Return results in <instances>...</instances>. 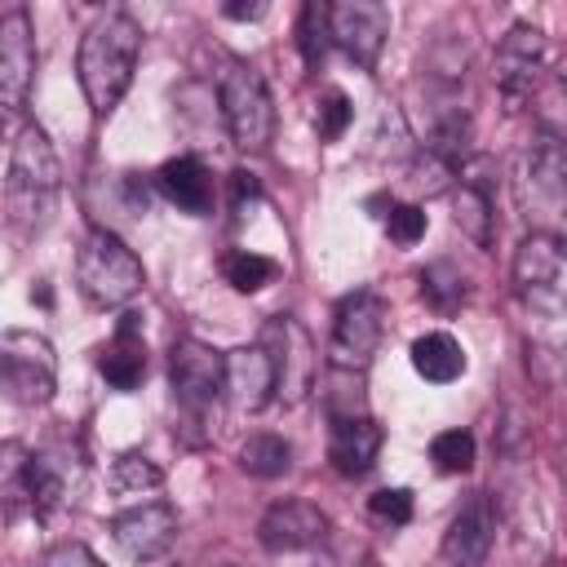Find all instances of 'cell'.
<instances>
[{
  "label": "cell",
  "instance_id": "cell-1",
  "mask_svg": "<svg viewBox=\"0 0 567 567\" xmlns=\"http://www.w3.org/2000/svg\"><path fill=\"white\" fill-rule=\"evenodd\" d=\"M137 58H142V27L124 9H106L102 18L89 22V31L80 40L75 75H80V93H84L93 120H106L120 106V97L133 84Z\"/></svg>",
  "mask_w": 567,
  "mask_h": 567
},
{
  "label": "cell",
  "instance_id": "cell-2",
  "mask_svg": "<svg viewBox=\"0 0 567 567\" xmlns=\"http://www.w3.org/2000/svg\"><path fill=\"white\" fill-rule=\"evenodd\" d=\"M58 190H62V168H58V151L49 142V133L40 124H22L13 133V151H9V177H4V204L18 230H40L53 208H58Z\"/></svg>",
  "mask_w": 567,
  "mask_h": 567
},
{
  "label": "cell",
  "instance_id": "cell-3",
  "mask_svg": "<svg viewBox=\"0 0 567 567\" xmlns=\"http://www.w3.org/2000/svg\"><path fill=\"white\" fill-rule=\"evenodd\" d=\"M146 284L137 252L106 226H93L75 252V288L93 310H115L133 301Z\"/></svg>",
  "mask_w": 567,
  "mask_h": 567
},
{
  "label": "cell",
  "instance_id": "cell-4",
  "mask_svg": "<svg viewBox=\"0 0 567 567\" xmlns=\"http://www.w3.org/2000/svg\"><path fill=\"white\" fill-rule=\"evenodd\" d=\"M217 106L239 151H266L275 137V102L261 71L244 58H226L217 71Z\"/></svg>",
  "mask_w": 567,
  "mask_h": 567
},
{
  "label": "cell",
  "instance_id": "cell-5",
  "mask_svg": "<svg viewBox=\"0 0 567 567\" xmlns=\"http://www.w3.org/2000/svg\"><path fill=\"white\" fill-rule=\"evenodd\" d=\"M58 390V354L44 332L9 328L0 337V394L18 408H44Z\"/></svg>",
  "mask_w": 567,
  "mask_h": 567
},
{
  "label": "cell",
  "instance_id": "cell-6",
  "mask_svg": "<svg viewBox=\"0 0 567 567\" xmlns=\"http://www.w3.org/2000/svg\"><path fill=\"white\" fill-rule=\"evenodd\" d=\"M221 363H226V354L195 341V337L173 341L168 390H173V403L182 412V425H208L213 403L221 399Z\"/></svg>",
  "mask_w": 567,
  "mask_h": 567
},
{
  "label": "cell",
  "instance_id": "cell-7",
  "mask_svg": "<svg viewBox=\"0 0 567 567\" xmlns=\"http://www.w3.org/2000/svg\"><path fill=\"white\" fill-rule=\"evenodd\" d=\"M385 297L372 288H359L337 301L332 337H328V363L337 372H363L385 337Z\"/></svg>",
  "mask_w": 567,
  "mask_h": 567
},
{
  "label": "cell",
  "instance_id": "cell-8",
  "mask_svg": "<svg viewBox=\"0 0 567 567\" xmlns=\"http://www.w3.org/2000/svg\"><path fill=\"white\" fill-rule=\"evenodd\" d=\"M563 279H567V261H563L558 235L532 230L514 252V292L523 297V306L532 315L558 319L563 315Z\"/></svg>",
  "mask_w": 567,
  "mask_h": 567
},
{
  "label": "cell",
  "instance_id": "cell-9",
  "mask_svg": "<svg viewBox=\"0 0 567 567\" xmlns=\"http://www.w3.org/2000/svg\"><path fill=\"white\" fill-rule=\"evenodd\" d=\"M257 346H261L266 359H270L275 399L301 403V399L315 390V377H319V350H315L310 332H306L292 315H275V319H266Z\"/></svg>",
  "mask_w": 567,
  "mask_h": 567
},
{
  "label": "cell",
  "instance_id": "cell-10",
  "mask_svg": "<svg viewBox=\"0 0 567 567\" xmlns=\"http://www.w3.org/2000/svg\"><path fill=\"white\" fill-rule=\"evenodd\" d=\"M545 62H549V40H545L540 27L514 22V27L501 35V44H496V53H492V80H496V93L505 97L509 111H518L523 102H532Z\"/></svg>",
  "mask_w": 567,
  "mask_h": 567
},
{
  "label": "cell",
  "instance_id": "cell-11",
  "mask_svg": "<svg viewBox=\"0 0 567 567\" xmlns=\"http://www.w3.org/2000/svg\"><path fill=\"white\" fill-rule=\"evenodd\" d=\"M390 35V9L377 0H337L328 4V44H337L354 66L372 71Z\"/></svg>",
  "mask_w": 567,
  "mask_h": 567
},
{
  "label": "cell",
  "instance_id": "cell-12",
  "mask_svg": "<svg viewBox=\"0 0 567 567\" xmlns=\"http://www.w3.org/2000/svg\"><path fill=\"white\" fill-rule=\"evenodd\" d=\"M84 478H89V470H84L80 447L53 443L44 452H31V483H27L31 487V514L49 518V514L75 505L84 492Z\"/></svg>",
  "mask_w": 567,
  "mask_h": 567
},
{
  "label": "cell",
  "instance_id": "cell-13",
  "mask_svg": "<svg viewBox=\"0 0 567 567\" xmlns=\"http://www.w3.org/2000/svg\"><path fill=\"white\" fill-rule=\"evenodd\" d=\"M35 80V31L27 9L0 13V111L18 115Z\"/></svg>",
  "mask_w": 567,
  "mask_h": 567
},
{
  "label": "cell",
  "instance_id": "cell-14",
  "mask_svg": "<svg viewBox=\"0 0 567 567\" xmlns=\"http://www.w3.org/2000/svg\"><path fill=\"white\" fill-rule=\"evenodd\" d=\"M328 532H332L328 514H323L315 501H301V496L275 501V505L261 514V523H257V540H261V549H270V554L319 549V545L328 540Z\"/></svg>",
  "mask_w": 567,
  "mask_h": 567
},
{
  "label": "cell",
  "instance_id": "cell-15",
  "mask_svg": "<svg viewBox=\"0 0 567 567\" xmlns=\"http://www.w3.org/2000/svg\"><path fill=\"white\" fill-rule=\"evenodd\" d=\"M177 509L168 501H146V505H133L124 514L111 518V540L133 558V563H155L173 549L177 540Z\"/></svg>",
  "mask_w": 567,
  "mask_h": 567
},
{
  "label": "cell",
  "instance_id": "cell-16",
  "mask_svg": "<svg viewBox=\"0 0 567 567\" xmlns=\"http://www.w3.org/2000/svg\"><path fill=\"white\" fill-rule=\"evenodd\" d=\"M563 146L554 133H540L532 142V151L523 155V173H518V186H523V204H527V217L536 221H558L563 213V195H567V177H563Z\"/></svg>",
  "mask_w": 567,
  "mask_h": 567
},
{
  "label": "cell",
  "instance_id": "cell-17",
  "mask_svg": "<svg viewBox=\"0 0 567 567\" xmlns=\"http://www.w3.org/2000/svg\"><path fill=\"white\" fill-rule=\"evenodd\" d=\"M496 501L487 492H470L461 509L452 514L443 532V558L447 567H483L492 545H496Z\"/></svg>",
  "mask_w": 567,
  "mask_h": 567
},
{
  "label": "cell",
  "instance_id": "cell-18",
  "mask_svg": "<svg viewBox=\"0 0 567 567\" xmlns=\"http://www.w3.org/2000/svg\"><path fill=\"white\" fill-rule=\"evenodd\" d=\"M221 394L235 412H261L275 399V372L261 346H239L221 363Z\"/></svg>",
  "mask_w": 567,
  "mask_h": 567
},
{
  "label": "cell",
  "instance_id": "cell-19",
  "mask_svg": "<svg viewBox=\"0 0 567 567\" xmlns=\"http://www.w3.org/2000/svg\"><path fill=\"white\" fill-rule=\"evenodd\" d=\"M381 425L359 412V416H332V434H328V461L341 478H363L377 465L381 452Z\"/></svg>",
  "mask_w": 567,
  "mask_h": 567
},
{
  "label": "cell",
  "instance_id": "cell-20",
  "mask_svg": "<svg viewBox=\"0 0 567 567\" xmlns=\"http://www.w3.org/2000/svg\"><path fill=\"white\" fill-rule=\"evenodd\" d=\"M97 372L120 394L142 385V377H146V341H142V319L137 315H124L115 337L97 350Z\"/></svg>",
  "mask_w": 567,
  "mask_h": 567
},
{
  "label": "cell",
  "instance_id": "cell-21",
  "mask_svg": "<svg viewBox=\"0 0 567 567\" xmlns=\"http://www.w3.org/2000/svg\"><path fill=\"white\" fill-rule=\"evenodd\" d=\"M155 186H159V195H164L168 204H177V208L190 213V217L213 213V173H208L204 159H195V155H173V159H164L159 173H155Z\"/></svg>",
  "mask_w": 567,
  "mask_h": 567
},
{
  "label": "cell",
  "instance_id": "cell-22",
  "mask_svg": "<svg viewBox=\"0 0 567 567\" xmlns=\"http://www.w3.org/2000/svg\"><path fill=\"white\" fill-rule=\"evenodd\" d=\"M452 221H456V230H461L474 248H492V235H496L492 186L478 182V177H461V186L452 190Z\"/></svg>",
  "mask_w": 567,
  "mask_h": 567
},
{
  "label": "cell",
  "instance_id": "cell-23",
  "mask_svg": "<svg viewBox=\"0 0 567 567\" xmlns=\"http://www.w3.org/2000/svg\"><path fill=\"white\" fill-rule=\"evenodd\" d=\"M408 354H412L416 377L430 381V385H447V381H456L465 372V350H461V341L452 332H425V337L412 341Z\"/></svg>",
  "mask_w": 567,
  "mask_h": 567
},
{
  "label": "cell",
  "instance_id": "cell-24",
  "mask_svg": "<svg viewBox=\"0 0 567 567\" xmlns=\"http://www.w3.org/2000/svg\"><path fill=\"white\" fill-rule=\"evenodd\" d=\"M31 447L18 439H0V505L31 514Z\"/></svg>",
  "mask_w": 567,
  "mask_h": 567
},
{
  "label": "cell",
  "instance_id": "cell-25",
  "mask_svg": "<svg viewBox=\"0 0 567 567\" xmlns=\"http://www.w3.org/2000/svg\"><path fill=\"white\" fill-rule=\"evenodd\" d=\"M292 465V443L279 434H248L239 443V470L252 478H279Z\"/></svg>",
  "mask_w": 567,
  "mask_h": 567
},
{
  "label": "cell",
  "instance_id": "cell-26",
  "mask_svg": "<svg viewBox=\"0 0 567 567\" xmlns=\"http://www.w3.org/2000/svg\"><path fill=\"white\" fill-rule=\"evenodd\" d=\"M421 297L439 310V315H452V310H461L465 306V297H470V284H465V275L452 266V261H430L421 275Z\"/></svg>",
  "mask_w": 567,
  "mask_h": 567
},
{
  "label": "cell",
  "instance_id": "cell-27",
  "mask_svg": "<svg viewBox=\"0 0 567 567\" xmlns=\"http://www.w3.org/2000/svg\"><path fill=\"white\" fill-rule=\"evenodd\" d=\"M159 483H164V470L146 452H120L111 461V487L120 496H142V492H155Z\"/></svg>",
  "mask_w": 567,
  "mask_h": 567
},
{
  "label": "cell",
  "instance_id": "cell-28",
  "mask_svg": "<svg viewBox=\"0 0 567 567\" xmlns=\"http://www.w3.org/2000/svg\"><path fill=\"white\" fill-rule=\"evenodd\" d=\"M221 275L235 292H261L279 275V261H270L261 252H248V248H235V252L221 257Z\"/></svg>",
  "mask_w": 567,
  "mask_h": 567
},
{
  "label": "cell",
  "instance_id": "cell-29",
  "mask_svg": "<svg viewBox=\"0 0 567 567\" xmlns=\"http://www.w3.org/2000/svg\"><path fill=\"white\" fill-rule=\"evenodd\" d=\"M456 173H461V164H452L447 155L421 146V151L412 155V164H408V186H412L416 195H443Z\"/></svg>",
  "mask_w": 567,
  "mask_h": 567
},
{
  "label": "cell",
  "instance_id": "cell-30",
  "mask_svg": "<svg viewBox=\"0 0 567 567\" xmlns=\"http://www.w3.org/2000/svg\"><path fill=\"white\" fill-rule=\"evenodd\" d=\"M430 461L439 474H470L474 470V434L470 430H443L430 443Z\"/></svg>",
  "mask_w": 567,
  "mask_h": 567
},
{
  "label": "cell",
  "instance_id": "cell-31",
  "mask_svg": "<svg viewBox=\"0 0 567 567\" xmlns=\"http://www.w3.org/2000/svg\"><path fill=\"white\" fill-rule=\"evenodd\" d=\"M297 49L306 58V66H319L328 53V4H306L297 18Z\"/></svg>",
  "mask_w": 567,
  "mask_h": 567
},
{
  "label": "cell",
  "instance_id": "cell-32",
  "mask_svg": "<svg viewBox=\"0 0 567 567\" xmlns=\"http://www.w3.org/2000/svg\"><path fill=\"white\" fill-rule=\"evenodd\" d=\"M350 120H354L350 97H346L341 89H328V93L319 97V111H315V133H319V142H337V137L350 128Z\"/></svg>",
  "mask_w": 567,
  "mask_h": 567
},
{
  "label": "cell",
  "instance_id": "cell-33",
  "mask_svg": "<svg viewBox=\"0 0 567 567\" xmlns=\"http://www.w3.org/2000/svg\"><path fill=\"white\" fill-rule=\"evenodd\" d=\"M381 226H385V235L394 239V244H403V248H412L421 235H425V208L421 204H394L390 199V208L381 213Z\"/></svg>",
  "mask_w": 567,
  "mask_h": 567
},
{
  "label": "cell",
  "instance_id": "cell-34",
  "mask_svg": "<svg viewBox=\"0 0 567 567\" xmlns=\"http://www.w3.org/2000/svg\"><path fill=\"white\" fill-rule=\"evenodd\" d=\"M368 514L390 523V527H403V523H412V492L408 487H381L368 496Z\"/></svg>",
  "mask_w": 567,
  "mask_h": 567
},
{
  "label": "cell",
  "instance_id": "cell-35",
  "mask_svg": "<svg viewBox=\"0 0 567 567\" xmlns=\"http://www.w3.org/2000/svg\"><path fill=\"white\" fill-rule=\"evenodd\" d=\"M40 567H102V558L80 540H62L40 558Z\"/></svg>",
  "mask_w": 567,
  "mask_h": 567
},
{
  "label": "cell",
  "instance_id": "cell-36",
  "mask_svg": "<svg viewBox=\"0 0 567 567\" xmlns=\"http://www.w3.org/2000/svg\"><path fill=\"white\" fill-rule=\"evenodd\" d=\"M252 199H261V182H257L252 173L235 168V173H230V208H235V213H244Z\"/></svg>",
  "mask_w": 567,
  "mask_h": 567
},
{
  "label": "cell",
  "instance_id": "cell-37",
  "mask_svg": "<svg viewBox=\"0 0 567 567\" xmlns=\"http://www.w3.org/2000/svg\"><path fill=\"white\" fill-rule=\"evenodd\" d=\"M221 13L235 18V22H248V18H261L266 4H239V0H230V4H221Z\"/></svg>",
  "mask_w": 567,
  "mask_h": 567
}]
</instances>
